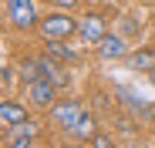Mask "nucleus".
<instances>
[{
    "label": "nucleus",
    "instance_id": "obj_1",
    "mask_svg": "<svg viewBox=\"0 0 155 148\" xmlns=\"http://www.w3.org/2000/svg\"><path fill=\"white\" fill-rule=\"evenodd\" d=\"M37 27H41V34H44V40H64V37H71V34L78 31V24H74V17L64 14V7H61V10H54V14L41 17Z\"/></svg>",
    "mask_w": 155,
    "mask_h": 148
},
{
    "label": "nucleus",
    "instance_id": "obj_2",
    "mask_svg": "<svg viewBox=\"0 0 155 148\" xmlns=\"http://www.w3.org/2000/svg\"><path fill=\"white\" fill-rule=\"evenodd\" d=\"M7 17L17 31H31L41 24V14L34 7V0H7Z\"/></svg>",
    "mask_w": 155,
    "mask_h": 148
},
{
    "label": "nucleus",
    "instance_id": "obj_3",
    "mask_svg": "<svg viewBox=\"0 0 155 148\" xmlns=\"http://www.w3.org/2000/svg\"><path fill=\"white\" fill-rule=\"evenodd\" d=\"M84 114V105L81 101H61V105H51V121L71 135V128L78 125V118Z\"/></svg>",
    "mask_w": 155,
    "mask_h": 148
},
{
    "label": "nucleus",
    "instance_id": "obj_4",
    "mask_svg": "<svg viewBox=\"0 0 155 148\" xmlns=\"http://www.w3.org/2000/svg\"><path fill=\"white\" fill-rule=\"evenodd\" d=\"M54 94H58V84L54 81H47V78L27 81V98H31V105H37V108H51V105H54Z\"/></svg>",
    "mask_w": 155,
    "mask_h": 148
},
{
    "label": "nucleus",
    "instance_id": "obj_5",
    "mask_svg": "<svg viewBox=\"0 0 155 148\" xmlns=\"http://www.w3.org/2000/svg\"><path fill=\"white\" fill-rule=\"evenodd\" d=\"M78 31H81V40H84V44H98L101 37L108 34V24H105L101 14H84V20H81Z\"/></svg>",
    "mask_w": 155,
    "mask_h": 148
},
{
    "label": "nucleus",
    "instance_id": "obj_6",
    "mask_svg": "<svg viewBox=\"0 0 155 148\" xmlns=\"http://www.w3.org/2000/svg\"><path fill=\"white\" fill-rule=\"evenodd\" d=\"M125 40L121 37H115V34H105L98 40V54H101V61H118V57H125Z\"/></svg>",
    "mask_w": 155,
    "mask_h": 148
},
{
    "label": "nucleus",
    "instance_id": "obj_7",
    "mask_svg": "<svg viewBox=\"0 0 155 148\" xmlns=\"http://www.w3.org/2000/svg\"><path fill=\"white\" fill-rule=\"evenodd\" d=\"M37 128H41V125L31 121V118L20 121V125H14V128H10V131H14V135H10V145H14V148H27V145L37 138Z\"/></svg>",
    "mask_w": 155,
    "mask_h": 148
},
{
    "label": "nucleus",
    "instance_id": "obj_8",
    "mask_svg": "<svg viewBox=\"0 0 155 148\" xmlns=\"http://www.w3.org/2000/svg\"><path fill=\"white\" fill-rule=\"evenodd\" d=\"M37 61H41V78H47V81H54L58 88H64V84H68V74L61 71L58 57H51V54H47V57H37Z\"/></svg>",
    "mask_w": 155,
    "mask_h": 148
},
{
    "label": "nucleus",
    "instance_id": "obj_9",
    "mask_svg": "<svg viewBox=\"0 0 155 148\" xmlns=\"http://www.w3.org/2000/svg\"><path fill=\"white\" fill-rule=\"evenodd\" d=\"M0 121H4L7 128H14L20 121H27V108L17 105V101H0Z\"/></svg>",
    "mask_w": 155,
    "mask_h": 148
},
{
    "label": "nucleus",
    "instance_id": "obj_10",
    "mask_svg": "<svg viewBox=\"0 0 155 148\" xmlns=\"http://www.w3.org/2000/svg\"><path fill=\"white\" fill-rule=\"evenodd\" d=\"M115 94L121 98V105H125L128 111H138V114H145V111H148V105L142 101V98H138L135 91H128V88H115Z\"/></svg>",
    "mask_w": 155,
    "mask_h": 148
},
{
    "label": "nucleus",
    "instance_id": "obj_11",
    "mask_svg": "<svg viewBox=\"0 0 155 148\" xmlns=\"http://www.w3.org/2000/svg\"><path fill=\"white\" fill-rule=\"evenodd\" d=\"M94 128H98V125H94V118L84 111L81 118H78V125L71 128V138H81V141H88V138H94Z\"/></svg>",
    "mask_w": 155,
    "mask_h": 148
},
{
    "label": "nucleus",
    "instance_id": "obj_12",
    "mask_svg": "<svg viewBox=\"0 0 155 148\" xmlns=\"http://www.w3.org/2000/svg\"><path fill=\"white\" fill-rule=\"evenodd\" d=\"M128 67L132 71H155V51H138L128 57Z\"/></svg>",
    "mask_w": 155,
    "mask_h": 148
},
{
    "label": "nucleus",
    "instance_id": "obj_13",
    "mask_svg": "<svg viewBox=\"0 0 155 148\" xmlns=\"http://www.w3.org/2000/svg\"><path fill=\"white\" fill-rule=\"evenodd\" d=\"M20 74H24V81H34V78H41V61H37V57H31V61H20Z\"/></svg>",
    "mask_w": 155,
    "mask_h": 148
},
{
    "label": "nucleus",
    "instance_id": "obj_14",
    "mask_svg": "<svg viewBox=\"0 0 155 148\" xmlns=\"http://www.w3.org/2000/svg\"><path fill=\"white\" fill-rule=\"evenodd\" d=\"M47 54H51V57H58V61H71V57H74L61 40H47Z\"/></svg>",
    "mask_w": 155,
    "mask_h": 148
},
{
    "label": "nucleus",
    "instance_id": "obj_15",
    "mask_svg": "<svg viewBox=\"0 0 155 148\" xmlns=\"http://www.w3.org/2000/svg\"><path fill=\"white\" fill-rule=\"evenodd\" d=\"M44 4H54V7H64V10H71L78 0H44Z\"/></svg>",
    "mask_w": 155,
    "mask_h": 148
},
{
    "label": "nucleus",
    "instance_id": "obj_16",
    "mask_svg": "<svg viewBox=\"0 0 155 148\" xmlns=\"http://www.w3.org/2000/svg\"><path fill=\"white\" fill-rule=\"evenodd\" d=\"M142 118H148V121H155V108H152V105H148V111H145V114H142Z\"/></svg>",
    "mask_w": 155,
    "mask_h": 148
},
{
    "label": "nucleus",
    "instance_id": "obj_17",
    "mask_svg": "<svg viewBox=\"0 0 155 148\" xmlns=\"http://www.w3.org/2000/svg\"><path fill=\"white\" fill-rule=\"evenodd\" d=\"M152 84H155V71H152Z\"/></svg>",
    "mask_w": 155,
    "mask_h": 148
}]
</instances>
